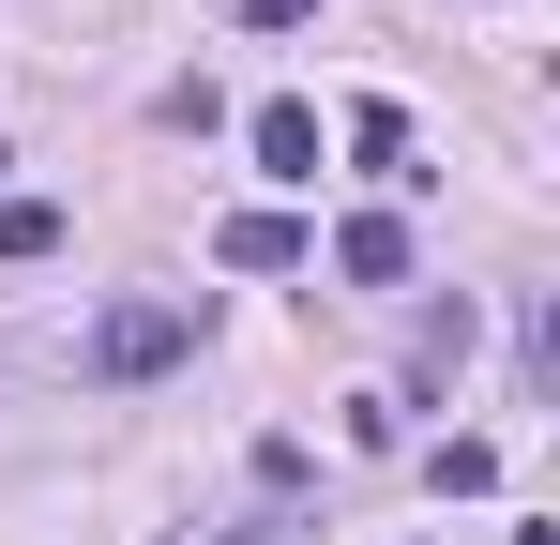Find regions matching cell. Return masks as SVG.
<instances>
[{"mask_svg":"<svg viewBox=\"0 0 560 545\" xmlns=\"http://www.w3.org/2000/svg\"><path fill=\"white\" fill-rule=\"evenodd\" d=\"M334 272H349V288H409V228H394V212L334 228Z\"/></svg>","mask_w":560,"mask_h":545,"instance_id":"cell-4","label":"cell"},{"mask_svg":"<svg viewBox=\"0 0 560 545\" xmlns=\"http://www.w3.org/2000/svg\"><path fill=\"white\" fill-rule=\"evenodd\" d=\"M303 15H318V0H243V31H303Z\"/></svg>","mask_w":560,"mask_h":545,"instance_id":"cell-6","label":"cell"},{"mask_svg":"<svg viewBox=\"0 0 560 545\" xmlns=\"http://www.w3.org/2000/svg\"><path fill=\"white\" fill-rule=\"evenodd\" d=\"M197 349V303H106L92 318V379H167Z\"/></svg>","mask_w":560,"mask_h":545,"instance_id":"cell-1","label":"cell"},{"mask_svg":"<svg viewBox=\"0 0 560 545\" xmlns=\"http://www.w3.org/2000/svg\"><path fill=\"white\" fill-rule=\"evenodd\" d=\"M0 258H61V212L46 197H0Z\"/></svg>","mask_w":560,"mask_h":545,"instance_id":"cell-5","label":"cell"},{"mask_svg":"<svg viewBox=\"0 0 560 545\" xmlns=\"http://www.w3.org/2000/svg\"><path fill=\"white\" fill-rule=\"evenodd\" d=\"M228 545H303V531H228Z\"/></svg>","mask_w":560,"mask_h":545,"instance_id":"cell-7","label":"cell"},{"mask_svg":"<svg viewBox=\"0 0 560 545\" xmlns=\"http://www.w3.org/2000/svg\"><path fill=\"white\" fill-rule=\"evenodd\" d=\"M212 258H228V272H303V228H288V212H228Z\"/></svg>","mask_w":560,"mask_h":545,"instance_id":"cell-3","label":"cell"},{"mask_svg":"<svg viewBox=\"0 0 560 545\" xmlns=\"http://www.w3.org/2000/svg\"><path fill=\"white\" fill-rule=\"evenodd\" d=\"M258 167H273V182H318V106H303V91L258 106Z\"/></svg>","mask_w":560,"mask_h":545,"instance_id":"cell-2","label":"cell"}]
</instances>
